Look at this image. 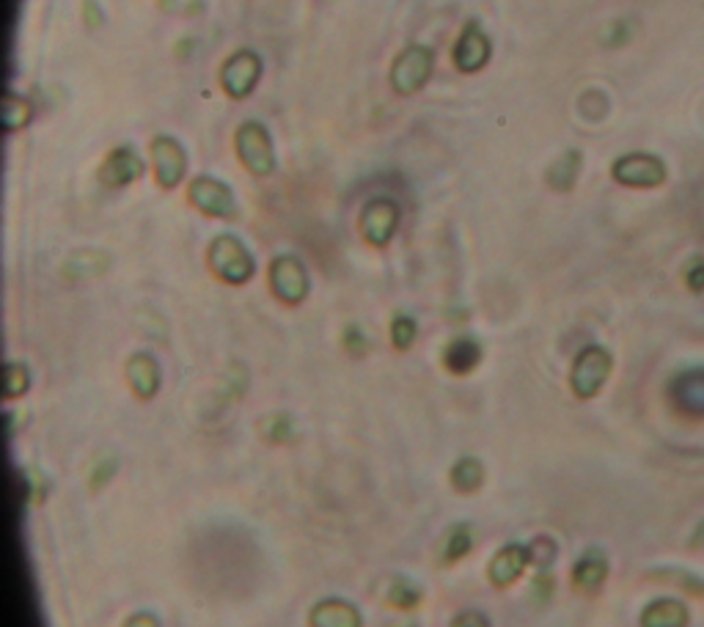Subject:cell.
Here are the masks:
<instances>
[{"instance_id": "obj_1", "label": "cell", "mask_w": 704, "mask_h": 627, "mask_svg": "<svg viewBox=\"0 0 704 627\" xmlns=\"http://www.w3.org/2000/svg\"><path fill=\"white\" fill-rule=\"evenodd\" d=\"M209 267L215 270L218 278L234 286L251 281L253 273H256V262H253L251 251L231 234H220L212 240V245H209Z\"/></svg>"}, {"instance_id": "obj_2", "label": "cell", "mask_w": 704, "mask_h": 627, "mask_svg": "<svg viewBox=\"0 0 704 627\" xmlns=\"http://www.w3.org/2000/svg\"><path fill=\"white\" fill-rule=\"evenodd\" d=\"M611 369H614V358L611 352L605 347H583L578 352V358L572 363V374H570V385L572 394L578 399H592L603 391V385L608 383L611 377Z\"/></svg>"}, {"instance_id": "obj_3", "label": "cell", "mask_w": 704, "mask_h": 627, "mask_svg": "<svg viewBox=\"0 0 704 627\" xmlns=\"http://www.w3.org/2000/svg\"><path fill=\"white\" fill-rule=\"evenodd\" d=\"M432 69H435V53L424 44H407L391 66V86L396 94L410 97L427 86Z\"/></svg>"}, {"instance_id": "obj_4", "label": "cell", "mask_w": 704, "mask_h": 627, "mask_svg": "<svg viewBox=\"0 0 704 627\" xmlns=\"http://www.w3.org/2000/svg\"><path fill=\"white\" fill-rule=\"evenodd\" d=\"M234 146H237L242 165L253 176H270L275 171L273 141H270V132L264 130V124L245 121L240 130H237V135H234Z\"/></svg>"}, {"instance_id": "obj_5", "label": "cell", "mask_w": 704, "mask_h": 627, "mask_svg": "<svg viewBox=\"0 0 704 627\" xmlns=\"http://www.w3.org/2000/svg\"><path fill=\"white\" fill-rule=\"evenodd\" d=\"M666 163L649 152H630L622 154L619 160L611 165V176L619 185L638 187V190H649V187H660L666 182Z\"/></svg>"}, {"instance_id": "obj_6", "label": "cell", "mask_w": 704, "mask_h": 627, "mask_svg": "<svg viewBox=\"0 0 704 627\" xmlns=\"http://www.w3.org/2000/svg\"><path fill=\"white\" fill-rule=\"evenodd\" d=\"M262 77V58L253 50H237L220 69V86L231 99L251 97Z\"/></svg>"}, {"instance_id": "obj_7", "label": "cell", "mask_w": 704, "mask_h": 627, "mask_svg": "<svg viewBox=\"0 0 704 627\" xmlns=\"http://www.w3.org/2000/svg\"><path fill=\"white\" fill-rule=\"evenodd\" d=\"M190 204L198 207L204 215H212V218L220 220H234L237 218V201H234V193L226 182L220 179H212V176H196L190 182Z\"/></svg>"}, {"instance_id": "obj_8", "label": "cell", "mask_w": 704, "mask_h": 627, "mask_svg": "<svg viewBox=\"0 0 704 627\" xmlns=\"http://www.w3.org/2000/svg\"><path fill=\"white\" fill-rule=\"evenodd\" d=\"M270 286L286 306H297L308 297V273L297 256H275L270 264Z\"/></svg>"}, {"instance_id": "obj_9", "label": "cell", "mask_w": 704, "mask_h": 627, "mask_svg": "<svg viewBox=\"0 0 704 627\" xmlns=\"http://www.w3.org/2000/svg\"><path fill=\"white\" fill-rule=\"evenodd\" d=\"M396 226H399V207L391 198H374L369 201L361 212L358 229H361L363 240L374 245V248H385L388 242L394 240Z\"/></svg>"}, {"instance_id": "obj_10", "label": "cell", "mask_w": 704, "mask_h": 627, "mask_svg": "<svg viewBox=\"0 0 704 627\" xmlns=\"http://www.w3.org/2000/svg\"><path fill=\"white\" fill-rule=\"evenodd\" d=\"M152 160H154V176L165 190H174L187 171V154L182 149V143L171 138V135H157L152 141Z\"/></svg>"}, {"instance_id": "obj_11", "label": "cell", "mask_w": 704, "mask_h": 627, "mask_svg": "<svg viewBox=\"0 0 704 627\" xmlns=\"http://www.w3.org/2000/svg\"><path fill=\"white\" fill-rule=\"evenodd\" d=\"M490 53H493V44H490V36L482 31V25L476 20H471L465 28H462L460 39L454 44V64L460 72H479L487 66L490 61Z\"/></svg>"}, {"instance_id": "obj_12", "label": "cell", "mask_w": 704, "mask_h": 627, "mask_svg": "<svg viewBox=\"0 0 704 627\" xmlns=\"http://www.w3.org/2000/svg\"><path fill=\"white\" fill-rule=\"evenodd\" d=\"M669 396L682 416L704 418V369L677 374L669 385Z\"/></svg>"}, {"instance_id": "obj_13", "label": "cell", "mask_w": 704, "mask_h": 627, "mask_svg": "<svg viewBox=\"0 0 704 627\" xmlns=\"http://www.w3.org/2000/svg\"><path fill=\"white\" fill-rule=\"evenodd\" d=\"M143 176V160L141 154L135 152L132 146H119L108 154V160L102 163V171H99V179L102 185L108 187H124L141 179Z\"/></svg>"}, {"instance_id": "obj_14", "label": "cell", "mask_w": 704, "mask_h": 627, "mask_svg": "<svg viewBox=\"0 0 704 627\" xmlns=\"http://www.w3.org/2000/svg\"><path fill=\"white\" fill-rule=\"evenodd\" d=\"M528 564H531L528 545L512 542V545L498 550L493 556V561H490V581H493L498 589H504V586L515 583L517 578L523 575V570H526Z\"/></svg>"}, {"instance_id": "obj_15", "label": "cell", "mask_w": 704, "mask_h": 627, "mask_svg": "<svg viewBox=\"0 0 704 627\" xmlns=\"http://www.w3.org/2000/svg\"><path fill=\"white\" fill-rule=\"evenodd\" d=\"M608 578V559L600 548H592L583 553L572 567V581L586 594H594Z\"/></svg>"}, {"instance_id": "obj_16", "label": "cell", "mask_w": 704, "mask_h": 627, "mask_svg": "<svg viewBox=\"0 0 704 627\" xmlns=\"http://www.w3.org/2000/svg\"><path fill=\"white\" fill-rule=\"evenodd\" d=\"M127 377H130L132 391L141 399H152L157 394V388H160V366L146 352L132 355L130 363H127Z\"/></svg>"}, {"instance_id": "obj_17", "label": "cell", "mask_w": 704, "mask_h": 627, "mask_svg": "<svg viewBox=\"0 0 704 627\" xmlns=\"http://www.w3.org/2000/svg\"><path fill=\"white\" fill-rule=\"evenodd\" d=\"M311 625L314 627H361L363 619L358 608L344 600H322L311 611Z\"/></svg>"}, {"instance_id": "obj_18", "label": "cell", "mask_w": 704, "mask_h": 627, "mask_svg": "<svg viewBox=\"0 0 704 627\" xmlns=\"http://www.w3.org/2000/svg\"><path fill=\"white\" fill-rule=\"evenodd\" d=\"M688 619V608L671 597L655 600L641 611V627H688Z\"/></svg>"}, {"instance_id": "obj_19", "label": "cell", "mask_w": 704, "mask_h": 627, "mask_svg": "<svg viewBox=\"0 0 704 627\" xmlns=\"http://www.w3.org/2000/svg\"><path fill=\"white\" fill-rule=\"evenodd\" d=\"M479 361H482V344L476 339H468V336L454 339L449 347H446V352H443V363H446V369L454 374L473 372V369L479 366Z\"/></svg>"}, {"instance_id": "obj_20", "label": "cell", "mask_w": 704, "mask_h": 627, "mask_svg": "<svg viewBox=\"0 0 704 627\" xmlns=\"http://www.w3.org/2000/svg\"><path fill=\"white\" fill-rule=\"evenodd\" d=\"M484 482V468L482 462L473 460V457H462L454 468H451V484L460 490V493H476Z\"/></svg>"}, {"instance_id": "obj_21", "label": "cell", "mask_w": 704, "mask_h": 627, "mask_svg": "<svg viewBox=\"0 0 704 627\" xmlns=\"http://www.w3.org/2000/svg\"><path fill=\"white\" fill-rule=\"evenodd\" d=\"M578 171H581V152H567L561 154L559 160L553 163V168L548 171V182L556 190H570L572 185H575V179H578Z\"/></svg>"}, {"instance_id": "obj_22", "label": "cell", "mask_w": 704, "mask_h": 627, "mask_svg": "<svg viewBox=\"0 0 704 627\" xmlns=\"http://www.w3.org/2000/svg\"><path fill=\"white\" fill-rule=\"evenodd\" d=\"M473 548V534L471 526H454L443 539V561L446 564H454L460 561L462 556H468V550Z\"/></svg>"}, {"instance_id": "obj_23", "label": "cell", "mask_w": 704, "mask_h": 627, "mask_svg": "<svg viewBox=\"0 0 704 627\" xmlns=\"http://www.w3.org/2000/svg\"><path fill=\"white\" fill-rule=\"evenodd\" d=\"M33 116V108L28 105V99L17 97V94H9L6 102H3V124L6 130L17 132L22 127H28V121Z\"/></svg>"}, {"instance_id": "obj_24", "label": "cell", "mask_w": 704, "mask_h": 627, "mask_svg": "<svg viewBox=\"0 0 704 627\" xmlns=\"http://www.w3.org/2000/svg\"><path fill=\"white\" fill-rule=\"evenodd\" d=\"M3 377H6V388H3V394L9 396V399L22 396L25 391H28V385H31V372H28V366H25V363H17V361L6 363Z\"/></svg>"}, {"instance_id": "obj_25", "label": "cell", "mask_w": 704, "mask_h": 627, "mask_svg": "<svg viewBox=\"0 0 704 627\" xmlns=\"http://www.w3.org/2000/svg\"><path fill=\"white\" fill-rule=\"evenodd\" d=\"M388 600H391V605H399V608H416L421 603V589L410 578H396L391 583Z\"/></svg>"}, {"instance_id": "obj_26", "label": "cell", "mask_w": 704, "mask_h": 627, "mask_svg": "<svg viewBox=\"0 0 704 627\" xmlns=\"http://www.w3.org/2000/svg\"><path fill=\"white\" fill-rule=\"evenodd\" d=\"M416 336H418L416 319L407 317V314L394 317V322H391V339H394L396 350H410V347H413V341H416Z\"/></svg>"}, {"instance_id": "obj_27", "label": "cell", "mask_w": 704, "mask_h": 627, "mask_svg": "<svg viewBox=\"0 0 704 627\" xmlns=\"http://www.w3.org/2000/svg\"><path fill=\"white\" fill-rule=\"evenodd\" d=\"M528 553H531V564H537V567H550L553 564V559H556V553H559V548H556V542L548 537H537L531 545H528Z\"/></svg>"}, {"instance_id": "obj_28", "label": "cell", "mask_w": 704, "mask_h": 627, "mask_svg": "<svg viewBox=\"0 0 704 627\" xmlns=\"http://www.w3.org/2000/svg\"><path fill=\"white\" fill-rule=\"evenodd\" d=\"M655 578H669V581H680L682 589H688V592H693V594H704V578H699V575H693V572L663 570V572H655Z\"/></svg>"}, {"instance_id": "obj_29", "label": "cell", "mask_w": 704, "mask_h": 627, "mask_svg": "<svg viewBox=\"0 0 704 627\" xmlns=\"http://www.w3.org/2000/svg\"><path fill=\"white\" fill-rule=\"evenodd\" d=\"M264 435L270 440H275V443H284V440H289V435H292V421L286 416H270L267 421L262 424Z\"/></svg>"}, {"instance_id": "obj_30", "label": "cell", "mask_w": 704, "mask_h": 627, "mask_svg": "<svg viewBox=\"0 0 704 627\" xmlns=\"http://www.w3.org/2000/svg\"><path fill=\"white\" fill-rule=\"evenodd\" d=\"M160 9L176 17H196L198 11L204 9V3L201 0H160Z\"/></svg>"}, {"instance_id": "obj_31", "label": "cell", "mask_w": 704, "mask_h": 627, "mask_svg": "<svg viewBox=\"0 0 704 627\" xmlns=\"http://www.w3.org/2000/svg\"><path fill=\"white\" fill-rule=\"evenodd\" d=\"M685 284L691 292L702 295L704 292V256H693L685 267Z\"/></svg>"}, {"instance_id": "obj_32", "label": "cell", "mask_w": 704, "mask_h": 627, "mask_svg": "<svg viewBox=\"0 0 704 627\" xmlns=\"http://www.w3.org/2000/svg\"><path fill=\"white\" fill-rule=\"evenodd\" d=\"M454 627H487V616L479 611H465L454 619Z\"/></svg>"}, {"instance_id": "obj_33", "label": "cell", "mask_w": 704, "mask_h": 627, "mask_svg": "<svg viewBox=\"0 0 704 627\" xmlns=\"http://www.w3.org/2000/svg\"><path fill=\"white\" fill-rule=\"evenodd\" d=\"M344 339H347V347H350V352H363V350H366V339H363L361 330H358V328L347 330V336H344Z\"/></svg>"}, {"instance_id": "obj_34", "label": "cell", "mask_w": 704, "mask_h": 627, "mask_svg": "<svg viewBox=\"0 0 704 627\" xmlns=\"http://www.w3.org/2000/svg\"><path fill=\"white\" fill-rule=\"evenodd\" d=\"M127 627H157V619L149 614H138V616H132L130 622H127Z\"/></svg>"}, {"instance_id": "obj_35", "label": "cell", "mask_w": 704, "mask_h": 627, "mask_svg": "<svg viewBox=\"0 0 704 627\" xmlns=\"http://www.w3.org/2000/svg\"><path fill=\"white\" fill-rule=\"evenodd\" d=\"M688 548L691 550H699L704 548V520L696 526V531L691 534V542H688Z\"/></svg>"}, {"instance_id": "obj_36", "label": "cell", "mask_w": 704, "mask_h": 627, "mask_svg": "<svg viewBox=\"0 0 704 627\" xmlns=\"http://www.w3.org/2000/svg\"><path fill=\"white\" fill-rule=\"evenodd\" d=\"M110 476H113V465H110V468H108V462H105V465H99L97 476H94V487H102V482H108Z\"/></svg>"}]
</instances>
